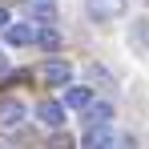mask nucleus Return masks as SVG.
Returning a JSON list of instances; mask_svg holds the SVG:
<instances>
[{
	"mask_svg": "<svg viewBox=\"0 0 149 149\" xmlns=\"http://www.w3.org/2000/svg\"><path fill=\"white\" fill-rule=\"evenodd\" d=\"M24 117H28V109L16 97H4V101H0V129H16Z\"/></svg>",
	"mask_w": 149,
	"mask_h": 149,
	"instance_id": "1",
	"label": "nucleus"
},
{
	"mask_svg": "<svg viewBox=\"0 0 149 149\" xmlns=\"http://www.w3.org/2000/svg\"><path fill=\"white\" fill-rule=\"evenodd\" d=\"M40 81L45 85H69L73 81V65L69 61H49V65H40Z\"/></svg>",
	"mask_w": 149,
	"mask_h": 149,
	"instance_id": "2",
	"label": "nucleus"
},
{
	"mask_svg": "<svg viewBox=\"0 0 149 149\" xmlns=\"http://www.w3.org/2000/svg\"><path fill=\"white\" fill-rule=\"evenodd\" d=\"M36 117L56 129V125H65V105H61V101H40V105H36Z\"/></svg>",
	"mask_w": 149,
	"mask_h": 149,
	"instance_id": "3",
	"label": "nucleus"
},
{
	"mask_svg": "<svg viewBox=\"0 0 149 149\" xmlns=\"http://www.w3.org/2000/svg\"><path fill=\"white\" fill-rule=\"evenodd\" d=\"M85 121H89V129H93V125H109L113 121V105H109V101H97V105L89 101V105H85Z\"/></svg>",
	"mask_w": 149,
	"mask_h": 149,
	"instance_id": "4",
	"label": "nucleus"
},
{
	"mask_svg": "<svg viewBox=\"0 0 149 149\" xmlns=\"http://www.w3.org/2000/svg\"><path fill=\"white\" fill-rule=\"evenodd\" d=\"M109 145H113L109 125H93V129L85 133V141H81V149H109Z\"/></svg>",
	"mask_w": 149,
	"mask_h": 149,
	"instance_id": "5",
	"label": "nucleus"
},
{
	"mask_svg": "<svg viewBox=\"0 0 149 149\" xmlns=\"http://www.w3.org/2000/svg\"><path fill=\"white\" fill-rule=\"evenodd\" d=\"M4 40L12 45V49H20V45H32V24H4Z\"/></svg>",
	"mask_w": 149,
	"mask_h": 149,
	"instance_id": "6",
	"label": "nucleus"
},
{
	"mask_svg": "<svg viewBox=\"0 0 149 149\" xmlns=\"http://www.w3.org/2000/svg\"><path fill=\"white\" fill-rule=\"evenodd\" d=\"M89 12L97 20H113V16H121V0H89Z\"/></svg>",
	"mask_w": 149,
	"mask_h": 149,
	"instance_id": "7",
	"label": "nucleus"
},
{
	"mask_svg": "<svg viewBox=\"0 0 149 149\" xmlns=\"http://www.w3.org/2000/svg\"><path fill=\"white\" fill-rule=\"evenodd\" d=\"M89 101H93V93H89L85 85H73V89H65V101H61V105H65V109H85Z\"/></svg>",
	"mask_w": 149,
	"mask_h": 149,
	"instance_id": "8",
	"label": "nucleus"
},
{
	"mask_svg": "<svg viewBox=\"0 0 149 149\" xmlns=\"http://www.w3.org/2000/svg\"><path fill=\"white\" fill-rule=\"evenodd\" d=\"M28 16H36L40 24H52L56 12H52V0H28Z\"/></svg>",
	"mask_w": 149,
	"mask_h": 149,
	"instance_id": "9",
	"label": "nucleus"
},
{
	"mask_svg": "<svg viewBox=\"0 0 149 149\" xmlns=\"http://www.w3.org/2000/svg\"><path fill=\"white\" fill-rule=\"evenodd\" d=\"M32 40H36L45 52H56V49H61V36H56L52 28H40V32H32Z\"/></svg>",
	"mask_w": 149,
	"mask_h": 149,
	"instance_id": "10",
	"label": "nucleus"
},
{
	"mask_svg": "<svg viewBox=\"0 0 149 149\" xmlns=\"http://www.w3.org/2000/svg\"><path fill=\"white\" fill-rule=\"evenodd\" d=\"M49 149H77V145H73V137H69V133H56V137L49 141Z\"/></svg>",
	"mask_w": 149,
	"mask_h": 149,
	"instance_id": "11",
	"label": "nucleus"
},
{
	"mask_svg": "<svg viewBox=\"0 0 149 149\" xmlns=\"http://www.w3.org/2000/svg\"><path fill=\"white\" fill-rule=\"evenodd\" d=\"M8 73V56H4V52H0V77Z\"/></svg>",
	"mask_w": 149,
	"mask_h": 149,
	"instance_id": "12",
	"label": "nucleus"
},
{
	"mask_svg": "<svg viewBox=\"0 0 149 149\" xmlns=\"http://www.w3.org/2000/svg\"><path fill=\"white\" fill-rule=\"evenodd\" d=\"M4 24H8V12H4V8H0V28H4Z\"/></svg>",
	"mask_w": 149,
	"mask_h": 149,
	"instance_id": "13",
	"label": "nucleus"
}]
</instances>
